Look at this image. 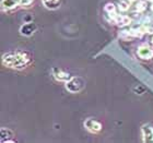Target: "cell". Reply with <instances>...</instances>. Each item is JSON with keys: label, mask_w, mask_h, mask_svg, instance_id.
<instances>
[{"label": "cell", "mask_w": 153, "mask_h": 143, "mask_svg": "<svg viewBox=\"0 0 153 143\" xmlns=\"http://www.w3.org/2000/svg\"><path fill=\"white\" fill-rule=\"evenodd\" d=\"M31 57L26 51H9L2 56L3 66L9 68H24L30 64Z\"/></svg>", "instance_id": "1"}, {"label": "cell", "mask_w": 153, "mask_h": 143, "mask_svg": "<svg viewBox=\"0 0 153 143\" xmlns=\"http://www.w3.org/2000/svg\"><path fill=\"white\" fill-rule=\"evenodd\" d=\"M84 84L85 83H84L83 79L80 78V76H71L67 82H65V85H66L67 91L72 93V94H76V93L81 92L84 89Z\"/></svg>", "instance_id": "2"}, {"label": "cell", "mask_w": 153, "mask_h": 143, "mask_svg": "<svg viewBox=\"0 0 153 143\" xmlns=\"http://www.w3.org/2000/svg\"><path fill=\"white\" fill-rule=\"evenodd\" d=\"M138 57L142 60H151L153 58V48L147 45H142L137 50Z\"/></svg>", "instance_id": "3"}, {"label": "cell", "mask_w": 153, "mask_h": 143, "mask_svg": "<svg viewBox=\"0 0 153 143\" xmlns=\"http://www.w3.org/2000/svg\"><path fill=\"white\" fill-rule=\"evenodd\" d=\"M84 127L86 130L92 132V133H97L102 130V124L100 121L93 119V118H89L84 121Z\"/></svg>", "instance_id": "4"}, {"label": "cell", "mask_w": 153, "mask_h": 143, "mask_svg": "<svg viewBox=\"0 0 153 143\" xmlns=\"http://www.w3.org/2000/svg\"><path fill=\"white\" fill-rule=\"evenodd\" d=\"M53 76L59 82H67L71 78L70 73L62 70L61 68H53Z\"/></svg>", "instance_id": "5"}, {"label": "cell", "mask_w": 153, "mask_h": 143, "mask_svg": "<svg viewBox=\"0 0 153 143\" xmlns=\"http://www.w3.org/2000/svg\"><path fill=\"white\" fill-rule=\"evenodd\" d=\"M141 133H142V140L143 142H153V127L146 124L141 128Z\"/></svg>", "instance_id": "6"}, {"label": "cell", "mask_w": 153, "mask_h": 143, "mask_svg": "<svg viewBox=\"0 0 153 143\" xmlns=\"http://www.w3.org/2000/svg\"><path fill=\"white\" fill-rule=\"evenodd\" d=\"M12 130H10L8 128H1V142L2 143H10V142H16L12 140L13 138Z\"/></svg>", "instance_id": "7"}, {"label": "cell", "mask_w": 153, "mask_h": 143, "mask_svg": "<svg viewBox=\"0 0 153 143\" xmlns=\"http://www.w3.org/2000/svg\"><path fill=\"white\" fill-rule=\"evenodd\" d=\"M114 22L117 24L118 26H127L131 23V18L129 16H126V14H118L116 18H115Z\"/></svg>", "instance_id": "8"}, {"label": "cell", "mask_w": 153, "mask_h": 143, "mask_svg": "<svg viewBox=\"0 0 153 143\" xmlns=\"http://www.w3.org/2000/svg\"><path fill=\"white\" fill-rule=\"evenodd\" d=\"M35 30H36V26L34 23H25L20 29V33L24 36H31L33 33L35 32Z\"/></svg>", "instance_id": "9"}, {"label": "cell", "mask_w": 153, "mask_h": 143, "mask_svg": "<svg viewBox=\"0 0 153 143\" xmlns=\"http://www.w3.org/2000/svg\"><path fill=\"white\" fill-rule=\"evenodd\" d=\"M19 4V0H1V8L2 10H12L14 8H16Z\"/></svg>", "instance_id": "10"}, {"label": "cell", "mask_w": 153, "mask_h": 143, "mask_svg": "<svg viewBox=\"0 0 153 143\" xmlns=\"http://www.w3.org/2000/svg\"><path fill=\"white\" fill-rule=\"evenodd\" d=\"M104 10H105V12L108 14L109 16H111V19L114 21L115 18L118 16L117 14V9H116V6H115L114 3L112 2H108L106 3L105 7H104Z\"/></svg>", "instance_id": "11"}, {"label": "cell", "mask_w": 153, "mask_h": 143, "mask_svg": "<svg viewBox=\"0 0 153 143\" xmlns=\"http://www.w3.org/2000/svg\"><path fill=\"white\" fill-rule=\"evenodd\" d=\"M42 3L49 10H56L60 7V0H42Z\"/></svg>", "instance_id": "12"}, {"label": "cell", "mask_w": 153, "mask_h": 143, "mask_svg": "<svg viewBox=\"0 0 153 143\" xmlns=\"http://www.w3.org/2000/svg\"><path fill=\"white\" fill-rule=\"evenodd\" d=\"M148 8V1L147 0H138L136 2V6H134V9L138 13H142L144 12Z\"/></svg>", "instance_id": "13"}, {"label": "cell", "mask_w": 153, "mask_h": 143, "mask_svg": "<svg viewBox=\"0 0 153 143\" xmlns=\"http://www.w3.org/2000/svg\"><path fill=\"white\" fill-rule=\"evenodd\" d=\"M131 2L129 0H119V3H118V9L123 11V12H126L130 9Z\"/></svg>", "instance_id": "14"}, {"label": "cell", "mask_w": 153, "mask_h": 143, "mask_svg": "<svg viewBox=\"0 0 153 143\" xmlns=\"http://www.w3.org/2000/svg\"><path fill=\"white\" fill-rule=\"evenodd\" d=\"M33 0H19V4L23 7H27L30 4H32Z\"/></svg>", "instance_id": "15"}, {"label": "cell", "mask_w": 153, "mask_h": 143, "mask_svg": "<svg viewBox=\"0 0 153 143\" xmlns=\"http://www.w3.org/2000/svg\"><path fill=\"white\" fill-rule=\"evenodd\" d=\"M129 1H130L131 3H134V2H137L138 0H129Z\"/></svg>", "instance_id": "16"}, {"label": "cell", "mask_w": 153, "mask_h": 143, "mask_svg": "<svg viewBox=\"0 0 153 143\" xmlns=\"http://www.w3.org/2000/svg\"><path fill=\"white\" fill-rule=\"evenodd\" d=\"M151 44L153 45V36H152V37H151Z\"/></svg>", "instance_id": "17"}]
</instances>
